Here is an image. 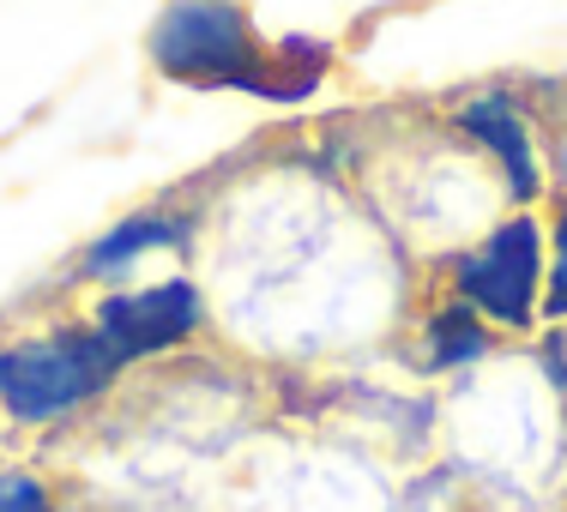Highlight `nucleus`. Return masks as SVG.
<instances>
[{
	"mask_svg": "<svg viewBox=\"0 0 567 512\" xmlns=\"http://www.w3.org/2000/svg\"><path fill=\"white\" fill-rule=\"evenodd\" d=\"M145 55L175 85L248 91L266 103H296L320 85V73H290L296 43H284V55L260 43L241 0H169L145 31Z\"/></svg>",
	"mask_w": 567,
	"mask_h": 512,
	"instance_id": "1",
	"label": "nucleus"
},
{
	"mask_svg": "<svg viewBox=\"0 0 567 512\" xmlns=\"http://www.w3.org/2000/svg\"><path fill=\"white\" fill-rule=\"evenodd\" d=\"M121 362L97 326H55L43 338L0 344V410L24 428H55L115 386Z\"/></svg>",
	"mask_w": 567,
	"mask_h": 512,
	"instance_id": "2",
	"label": "nucleus"
},
{
	"mask_svg": "<svg viewBox=\"0 0 567 512\" xmlns=\"http://www.w3.org/2000/svg\"><path fill=\"white\" fill-rule=\"evenodd\" d=\"M544 265H549V229L532 211H513L453 260V302L477 307L489 326L532 332L544 314Z\"/></svg>",
	"mask_w": 567,
	"mask_h": 512,
	"instance_id": "3",
	"label": "nucleus"
},
{
	"mask_svg": "<svg viewBox=\"0 0 567 512\" xmlns=\"http://www.w3.org/2000/svg\"><path fill=\"white\" fill-rule=\"evenodd\" d=\"M97 338L110 344V356L127 368V362L164 356V349H182L187 338H199L206 326V295H199L194 278H157L145 290H110L91 314Z\"/></svg>",
	"mask_w": 567,
	"mask_h": 512,
	"instance_id": "4",
	"label": "nucleus"
},
{
	"mask_svg": "<svg viewBox=\"0 0 567 512\" xmlns=\"http://www.w3.org/2000/svg\"><path fill=\"white\" fill-rule=\"evenodd\" d=\"M453 121H458V133H465L471 145H483V151L495 157L513 206L532 211L537 199H544V157H537L532 115L513 103V91H477V97L458 103Z\"/></svg>",
	"mask_w": 567,
	"mask_h": 512,
	"instance_id": "5",
	"label": "nucleus"
},
{
	"mask_svg": "<svg viewBox=\"0 0 567 512\" xmlns=\"http://www.w3.org/2000/svg\"><path fill=\"white\" fill-rule=\"evenodd\" d=\"M187 241H194V218H182V211H133V218L110 223L91 241L79 272L85 278H121L133 260H145V253H187Z\"/></svg>",
	"mask_w": 567,
	"mask_h": 512,
	"instance_id": "6",
	"label": "nucleus"
},
{
	"mask_svg": "<svg viewBox=\"0 0 567 512\" xmlns=\"http://www.w3.org/2000/svg\"><path fill=\"white\" fill-rule=\"evenodd\" d=\"M495 349L489 338V320L465 302H447L423 320V368L429 374H447V368H471Z\"/></svg>",
	"mask_w": 567,
	"mask_h": 512,
	"instance_id": "7",
	"label": "nucleus"
},
{
	"mask_svg": "<svg viewBox=\"0 0 567 512\" xmlns=\"http://www.w3.org/2000/svg\"><path fill=\"white\" fill-rule=\"evenodd\" d=\"M544 314L567 320V206L549 223V265H544Z\"/></svg>",
	"mask_w": 567,
	"mask_h": 512,
	"instance_id": "8",
	"label": "nucleus"
},
{
	"mask_svg": "<svg viewBox=\"0 0 567 512\" xmlns=\"http://www.w3.org/2000/svg\"><path fill=\"white\" fill-rule=\"evenodd\" d=\"M0 512H55L49 482L31 470H0Z\"/></svg>",
	"mask_w": 567,
	"mask_h": 512,
	"instance_id": "9",
	"label": "nucleus"
},
{
	"mask_svg": "<svg viewBox=\"0 0 567 512\" xmlns=\"http://www.w3.org/2000/svg\"><path fill=\"white\" fill-rule=\"evenodd\" d=\"M537 362H544V374L556 380V393H567V332H549L544 349H537Z\"/></svg>",
	"mask_w": 567,
	"mask_h": 512,
	"instance_id": "10",
	"label": "nucleus"
},
{
	"mask_svg": "<svg viewBox=\"0 0 567 512\" xmlns=\"http://www.w3.org/2000/svg\"><path fill=\"white\" fill-rule=\"evenodd\" d=\"M556 175H561V187H567V133L556 139Z\"/></svg>",
	"mask_w": 567,
	"mask_h": 512,
	"instance_id": "11",
	"label": "nucleus"
}]
</instances>
